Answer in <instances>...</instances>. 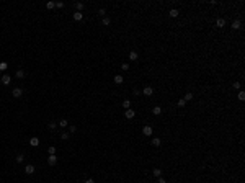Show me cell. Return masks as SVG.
Here are the masks:
<instances>
[{
	"label": "cell",
	"mask_w": 245,
	"mask_h": 183,
	"mask_svg": "<svg viewBox=\"0 0 245 183\" xmlns=\"http://www.w3.org/2000/svg\"><path fill=\"white\" fill-rule=\"evenodd\" d=\"M7 69H8V64H7L5 61H2V62H0V72H5Z\"/></svg>",
	"instance_id": "18"
},
{
	"label": "cell",
	"mask_w": 245,
	"mask_h": 183,
	"mask_svg": "<svg viewBox=\"0 0 245 183\" xmlns=\"http://www.w3.org/2000/svg\"><path fill=\"white\" fill-rule=\"evenodd\" d=\"M157 183H167V180H165V178H162V177H158V180H157Z\"/></svg>",
	"instance_id": "37"
},
{
	"label": "cell",
	"mask_w": 245,
	"mask_h": 183,
	"mask_svg": "<svg viewBox=\"0 0 245 183\" xmlns=\"http://www.w3.org/2000/svg\"><path fill=\"white\" fill-rule=\"evenodd\" d=\"M34 170H36V168H34V165H33V164H28V165L25 167V173H26V175H33V173H34Z\"/></svg>",
	"instance_id": "5"
},
{
	"label": "cell",
	"mask_w": 245,
	"mask_h": 183,
	"mask_svg": "<svg viewBox=\"0 0 245 183\" xmlns=\"http://www.w3.org/2000/svg\"><path fill=\"white\" fill-rule=\"evenodd\" d=\"M185 105H186V101H185L183 98H180V100H178V103H177V106H178V108H183Z\"/></svg>",
	"instance_id": "27"
},
{
	"label": "cell",
	"mask_w": 245,
	"mask_h": 183,
	"mask_svg": "<svg viewBox=\"0 0 245 183\" xmlns=\"http://www.w3.org/2000/svg\"><path fill=\"white\" fill-rule=\"evenodd\" d=\"M216 26H217V28H224V26H226V20H224V18H217L216 20Z\"/></svg>",
	"instance_id": "12"
},
{
	"label": "cell",
	"mask_w": 245,
	"mask_h": 183,
	"mask_svg": "<svg viewBox=\"0 0 245 183\" xmlns=\"http://www.w3.org/2000/svg\"><path fill=\"white\" fill-rule=\"evenodd\" d=\"M25 70H21V69H20V70H16V74H15V77L16 79H25Z\"/></svg>",
	"instance_id": "17"
},
{
	"label": "cell",
	"mask_w": 245,
	"mask_h": 183,
	"mask_svg": "<svg viewBox=\"0 0 245 183\" xmlns=\"http://www.w3.org/2000/svg\"><path fill=\"white\" fill-rule=\"evenodd\" d=\"M98 15L101 16V18H105V16H106V10H105V8H100V10H98Z\"/></svg>",
	"instance_id": "29"
},
{
	"label": "cell",
	"mask_w": 245,
	"mask_h": 183,
	"mask_svg": "<svg viewBox=\"0 0 245 183\" xmlns=\"http://www.w3.org/2000/svg\"><path fill=\"white\" fill-rule=\"evenodd\" d=\"M74 20H75V21H82V20H84V13H82V12H75L74 13Z\"/></svg>",
	"instance_id": "11"
},
{
	"label": "cell",
	"mask_w": 245,
	"mask_h": 183,
	"mask_svg": "<svg viewBox=\"0 0 245 183\" xmlns=\"http://www.w3.org/2000/svg\"><path fill=\"white\" fill-rule=\"evenodd\" d=\"M129 59L131 61H137V59H139V54H137L136 51H131V53H129Z\"/></svg>",
	"instance_id": "14"
},
{
	"label": "cell",
	"mask_w": 245,
	"mask_h": 183,
	"mask_svg": "<svg viewBox=\"0 0 245 183\" xmlns=\"http://www.w3.org/2000/svg\"><path fill=\"white\" fill-rule=\"evenodd\" d=\"M152 173H154V177H162V170H160V168H154V170H152Z\"/></svg>",
	"instance_id": "22"
},
{
	"label": "cell",
	"mask_w": 245,
	"mask_h": 183,
	"mask_svg": "<svg viewBox=\"0 0 245 183\" xmlns=\"http://www.w3.org/2000/svg\"><path fill=\"white\" fill-rule=\"evenodd\" d=\"M113 80H115V84H123V82H124V77H123V75H115V79H113Z\"/></svg>",
	"instance_id": "15"
},
{
	"label": "cell",
	"mask_w": 245,
	"mask_h": 183,
	"mask_svg": "<svg viewBox=\"0 0 245 183\" xmlns=\"http://www.w3.org/2000/svg\"><path fill=\"white\" fill-rule=\"evenodd\" d=\"M30 146L31 147H38V146H39V137H36V136L31 137V139H30Z\"/></svg>",
	"instance_id": "9"
},
{
	"label": "cell",
	"mask_w": 245,
	"mask_h": 183,
	"mask_svg": "<svg viewBox=\"0 0 245 183\" xmlns=\"http://www.w3.org/2000/svg\"><path fill=\"white\" fill-rule=\"evenodd\" d=\"M74 133H77V127H75V126H69V134H74Z\"/></svg>",
	"instance_id": "32"
},
{
	"label": "cell",
	"mask_w": 245,
	"mask_h": 183,
	"mask_svg": "<svg viewBox=\"0 0 245 183\" xmlns=\"http://www.w3.org/2000/svg\"><path fill=\"white\" fill-rule=\"evenodd\" d=\"M193 96H195V95H193L191 92H186V93H185V98H183V100H185V101H189V100H193Z\"/></svg>",
	"instance_id": "21"
},
{
	"label": "cell",
	"mask_w": 245,
	"mask_h": 183,
	"mask_svg": "<svg viewBox=\"0 0 245 183\" xmlns=\"http://www.w3.org/2000/svg\"><path fill=\"white\" fill-rule=\"evenodd\" d=\"M56 7L57 8H62V7H64V2H56Z\"/></svg>",
	"instance_id": "36"
},
{
	"label": "cell",
	"mask_w": 245,
	"mask_h": 183,
	"mask_svg": "<svg viewBox=\"0 0 245 183\" xmlns=\"http://www.w3.org/2000/svg\"><path fill=\"white\" fill-rule=\"evenodd\" d=\"M46 8H47V10L56 8V2H47V3H46Z\"/></svg>",
	"instance_id": "24"
},
{
	"label": "cell",
	"mask_w": 245,
	"mask_h": 183,
	"mask_svg": "<svg viewBox=\"0 0 245 183\" xmlns=\"http://www.w3.org/2000/svg\"><path fill=\"white\" fill-rule=\"evenodd\" d=\"M85 183H95V181H93L92 178H87V180H85Z\"/></svg>",
	"instance_id": "38"
},
{
	"label": "cell",
	"mask_w": 245,
	"mask_h": 183,
	"mask_svg": "<svg viewBox=\"0 0 245 183\" xmlns=\"http://www.w3.org/2000/svg\"><path fill=\"white\" fill-rule=\"evenodd\" d=\"M124 116H126V119H132L134 116H136V111H134L132 108H129V110H126V113H124Z\"/></svg>",
	"instance_id": "6"
},
{
	"label": "cell",
	"mask_w": 245,
	"mask_h": 183,
	"mask_svg": "<svg viewBox=\"0 0 245 183\" xmlns=\"http://www.w3.org/2000/svg\"><path fill=\"white\" fill-rule=\"evenodd\" d=\"M101 23H103V26L111 25V18H110V16H105V18H101Z\"/></svg>",
	"instance_id": "16"
},
{
	"label": "cell",
	"mask_w": 245,
	"mask_h": 183,
	"mask_svg": "<svg viewBox=\"0 0 245 183\" xmlns=\"http://www.w3.org/2000/svg\"><path fill=\"white\" fill-rule=\"evenodd\" d=\"M59 126L61 127H67L69 126V121H67V119H61V121H59Z\"/></svg>",
	"instance_id": "26"
},
{
	"label": "cell",
	"mask_w": 245,
	"mask_h": 183,
	"mask_svg": "<svg viewBox=\"0 0 245 183\" xmlns=\"http://www.w3.org/2000/svg\"><path fill=\"white\" fill-rule=\"evenodd\" d=\"M150 144H152L154 147H158V146H160V139H158V137H154V139H152V142H150Z\"/></svg>",
	"instance_id": "23"
},
{
	"label": "cell",
	"mask_w": 245,
	"mask_h": 183,
	"mask_svg": "<svg viewBox=\"0 0 245 183\" xmlns=\"http://www.w3.org/2000/svg\"><path fill=\"white\" fill-rule=\"evenodd\" d=\"M152 133H154V129H152V126H149V124H146V126L142 127V134H144V136H152Z\"/></svg>",
	"instance_id": "1"
},
{
	"label": "cell",
	"mask_w": 245,
	"mask_h": 183,
	"mask_svg": "<svg viewBox=\"0 0 245 183\" xmlns=\"http://www.w3.org/2000/svg\"><path fill=\"white\" fill-rule=\"evenodd\" d=\"M162 111H164V110H162V106H158V105L152 108V113H154L155 116H160V115H162Z\"/></svg>",
	"instance_id": "10"
},
{
	"label": "cell",
	"mask_w": 245,
	"mask_h": 183,
	"mask_svg": "<svg viewBox=\"0 0 245 183\" xmlns=\"http://www.w3.org/2000/svg\"><path fill=\"white\" fill-rule=\"evenodd\" d=\"M239 100H240V101H243V100H245V93L243 92H239Z\"/></svg>",
	"instance_id": "34"
},
{
	"label": "cell",
	"mask_w": 245,
	"mask_h": 183,
	"mask_svg": "<svg viewBox=\"0 0 245 183\" xmlns=\"http://www.w3.org/2000/svg\"><path fill=\"white\" fill-rule=\"evenodd\" d=\"M23 160H25V155H23V154H18V155H16V162H18V164H21Z\"/></svg>",
	"instance_id": "28"
},
{
	"label": "cell",
	"mask_w": 245,
	"mask_h": 183,
	"mask_svg": "<svg viewBox=\"0 0 245 183\" xmlns=\"http://www.w3.org/2000/svg\"><path fill=\"white\" fill-rule=\"evenodd\" d=\"M230 28L232 30H240L242 28V21H240V20H234L232 25H230Z\"/></svg>",
	"instance_id": "8"
},
{
	"label": "cell",
	"mask_w": 245,
	"mask_h": 183,
	"mask_svg": "<svg viewBox=\"0 0 245 183\" xmlns=\"http://www.w3.org/2000/svg\"><path fill=\"white\" fill-rule=\"evenodd\" d=\"M121 69L123 70H129V64H121Z\"/></svg>",
	"instance_id": "35"
},
{
	"label": "cell",
	"mask_w": 245,
	"mask_h": 183,
	"mask_svg": "<svg viewBox=\"0 0 245 183\" xmlns=\"http://www.w3.org/2000/svg\"><path fill=\"white\" fill-rule=\"evenodd\" d=\"M168 15H170V16H172V18H177V16H178V15H180V12H178V10H177V8H172V10H170V12H168Z\"/></svg>",
	"instance_id": "13"
},
{
	"label": "cell",
	"mask_w": 245,
	"mask_h": 183,
	"mask_svg": "<svg viewBox=\"0 0 245 183\" xmlns=\"http://www.w3.org/2000/svg\"><path fill=\"white\" fill-rule=\"evenodd\" d=\"M47 127H49L51 131H54V129H56V127H57V123H56V121H51L49 124H47Z\"/></svg>",
	"instance_id": "25"
},
{
	"label": "cell",
	"mask_w": 245,
	"mask_h": 183,
	"mask_svg": "<svg viewBox=\"0 0 245 183\" xmlns=\"http://www.w3.org/2000/svg\"><path fill=\"white\" fill-rule=\"evenodd\" d=\"M47 152H49V155H56V147H54V146H51L49 149H47Z\"/></svg>",
	"instance_id": "30"
},
{
	"label": "cell",
	"mask_w": 245,
	"mask_h": 183,
	"mask_svg": "<svg viewBox=\"0 0 245 183\" xmlns=\"http://www.w3.org/2000/svg\"><path fill=\"white\" fill-rule=\"evenodd\" d=\"M61 137H62L64 141H67L69 137H70V134H69V133H62V134H61Z\"/></svg>",
	"instance_id": "33"
},
{
	"label": "cell",
	"mask_w": 245,
	"mask_h": 183,
	"mask_svg": "<svg viewBox=\"0 0 245 183\" xmlns=\"http://www.w3.org/2000/svg\"><path fill=\"white\" fill-rule=\"evenodd\" d=\"M0 80H2L3 85H10V82H12V77H10L8 74H3L2 77H0Z\"/></svg>",
	"instance_id": "3"
},
{
	"label": "cell",
	"mask_w": 245,
	"mask_h": 183,
	"mask_svg": "<svg viewBox=\"0 0 245 183\" xmlns=\"http://www.w3.org/2000/svg\"><path fill=\"white\" fill-rule=\"evenodd\" d=\"M234 88H235V90H240V87H242V84H240V82H234V85H232Z\"/></svg>",
	"instance_id": "31"
},
{
	"label": "cell",
	"mask_w": 245,
	"mask_h": 183,
	"mask_svg": "<svg viewBox=\"0 0 245 183\" xmlns=\"http://www.w3.org/2000/svg\"><path fill=\"white\" fill-rule=\"evenodd\" d=\"M56 164H57V157H56V155H49V157H47V165L54 167Z\"/></svg>",
	"instance_id": "7"
},
{
	"label": "cell",
	"mask_w": 245,
	"mask_h": 183,
	"mask_svg": "<svg viewBox=\"0 0 245 183\" xmlns=\"http://www.w3.org/2000/svg\"><path fill=\"white\" fill-rule=\"evenodd\" d=\"M12 95H13V98H20V96L23 95V90L20 87H15V88H13V92H12Z\"/></svg>",
	"instance_id": "4"
},
{
	"label": "cell",
	"mask_w": 245,
	"mask_h": 183,
	"mask_svg": "<svg viewBox=\"0 0 245 183\" xmlns=\"http://www.w3.org/2000/svg\"><path fill=\"white\" fill-rule=\"evenodd\" d=\"M123 108L124 110H129L131 108V100H127V98L124 100V101H123Z\"/></svg>",
	"instance_id": "20"
},
{
	"label": "cell",
	"mask_w": 245,
	"mask_h": 183,
	"mask_svg": "<svg viewBox=\"0 0 245 183\" xmlns=\"http://www.w3.org/2000/svg\"><path fill=\"white\" fill-rule=\"evenodd\" d=\"M141 93H142L144 96H152L154 95V88L152 87H144V90L141 92Z\"/></svg>",
	"instance_id": "2"
},
{
	"label": "cell",
	"mask_w": 245,
	"mask_h": 183,
	"mask_svg": "<svg viewBox=\"0 0 245 183\" xmlns=\"http://www.w3.org/2000/svg\"><path fill=\"white\" fill-rule=\"evenodd\" d=\"M75 8H77V12H82V10L85 8V5L82 2H75Z\"/></svg>",
	"instance_id": "19"
}]
</instances>
